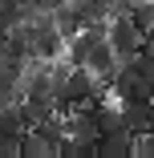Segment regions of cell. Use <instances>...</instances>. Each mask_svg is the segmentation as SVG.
I'll return each instance as SVG.
<instances>
[{
  "instance_id": "6da1fadb",
  "label": "cell",
  "mask_w": 154,
  "mask_h": 158,
  "mask_svg": "<svg viewBox=\"0 0 154 158\" xmlns=\"http://www.w3.org/2000/svg\"><path fill=\"white\" fill-rule=\"evenodd\" d=\"M106 41H110V49H114V57H118V61H130V57L150 41V37L142 33V28H138L126 12H118V16H110V20H106Z\"/></svg>"
},
{
  "instance_id": "7a4b0ae2",
  "label": "cell",
  "mask_w": 154,
  "mask_h": 158,
  "mask_svg": "<svg viewBox=\"0 0 154 158\" xmlns=\"http://www.w3.org/2000/svg\"><path fill=\"white\" fill-rule=\"evenodd\" d=\"M94 154H102V158H130V154H134V134L126 130V126L102 130L98 142H94Z\"/></svg>"
},
{
  "instance_id": "3957f363",
  "label": "cell",
  "mask_w": 154,
  "mask_h": 158,
  "mask_svg": "<svg viewBox=\"0 0 154 158\" xmlns=\"http://www.w3.org/2000/svg\"><path fill=\"white\" fill-rule=\"evenodd\" d=\"M85 69L94 73L102 85H110V73L118 69V57H114V49H110V41H98L94 49H89V57H85Z\"/></svg>"
},
{
  "instance_id": "277c9868",
  "label": "cell",
  "mask_w": 154,
  "mask_h": 158,
  "mask_svg": "<svg viewBox=\"0 0 154 158\" xmlns=\"http://www.w3.org/2000/svg\"><path fill=\"white\" fill-rule=\"evenodd\" d=\"M57 154V142L49 134H41L37 126H24L20 134V158H53Z\"/></svg>"
},
{
  "instance_id": "5b68a950",
  "label": "cell",
  "mask_w": 154,
  "mask_h": 158,
  "mask_svg": "<svg viewBox=\"0 0 154 158\" xmlns=\"http://www.w3.org/2000/svg\"><path fill=\"white\" fill-rule=\"evenodd\" d=\"M126 16L142 28V33L150 37L154 33V0H130V8H126Z\"/></svg>"
},
{
  "instance_id": "8992f818",
  "label": "cell",
  "mask_w": 154,
  "mask_h": 158,
  "mask_svg": "<svg viewBox=\"0 0 154 158\" xmlns=\"http://www.w3.org/2000/svg\"><path fill=\"white\" fill-rule=\"evenodd\" d=\"M130 61H134V73H138L142 81H150V85H154V49H150V45H142Z\"/></svg>"
},
{
  "instance_id": "52a82bcc",
  "label": "cell",
  "mask_w": 154,
  "mask_h": 158,
  "mask_svg": "<svg viewBox=\"0 0 154 158\" xmlns=\"http://www.w3.org/2000/svg\"><path fill=\"white\" fill-rule=\"evenodd\" d=\"M134 158H154V130L134 138Z\"/></svg>"
},
{
  "instance_id": "ba28073f",
  "label": "cell",
  "mask_w": 154,
  "mask_h": 158,
  "mask_svg": "<svg viewBox=\"0 0 154 158\" xmlns=\"http://www.w3.org/2000/svg\"><path fill=\"white\" fill-rule=\"evenodd\" d=\"M0 158H20V138H0Z\"/></svg>"
},
{
  "instance_id": "9c48e42d",
  "label": "cell",
  "mask_w": 154,
  "mask_h": 158,
  "mask_svg": "<svg viewBox=\"0 0 154 158\" xmlns=\"http://www.w3.org/2000/svg\"><path fill=\"white\" fill-rule=\"evenodd\" d=\"M146 45H150V49H154V33H150V41H146Z\"/></svg>"
}]
</instances>
